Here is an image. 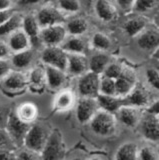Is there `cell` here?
I'll return each instance as SVG.
<instances>
[{"label":"cell","mask_w":159,"mask_h":160,"mask_svg":"<svg viewBox=\"0 0 159 160\" xmlns=\"http://www.w3.org/2000/svg\"><path fill=\"white\" fill-rule=\"evenodd\" d=\"M110 61L111 58L105 51H97L88 60L89 70L101 75Z\"/></svg>","instance_id":"83f0119b"},{"label":"cell","mask_w":159,"mask_h":160,"mask_svg":"<svg viewBox=\"0 0 159 160\" xmlns=\"http://www.w3.org/2000/svg\"><path fill=\"white\" fill-rule=\"evenodd\" d=\"M27 86L28 90L32 93L40 94L45 88L46 84V73L45 67L41 65H34L27 71Z\"/></svg>","instance_id":"9a60e30c"},{"label":"cell","mask_w":159,"mask_h":160,"mask_svg":"<svg viewBox=\"0 0 159 160\" xmlns=\"http://www.w3.org/2000/svg\"><path fill=\"white\" fill-rule=\"evenodd\" d=\"M97 102L99 104V107L101 109L107 110L115 113L119 107L124 104V100L122 97L117 96V95H104L98 94L96 96Z\"/></svg>","instance_id":"f1b7e54d"},{"label":"cell","mask_w":159,"mask_h":160,"mask_svg":"<svg viewBox=\"0 0 159 160\" xmlns=\"http://www.w3.org/2000/svg\"><path fill=\"white\" fill-rule=\"evenodd\" d=\"M0 159H16V149H0Z\"/></svg>","instance_id":"bcb514c9"},{"label":"cell","mask_w":159,"mask_h":160,"mask_svg":"<svg viewBox=\"0 0 159 160\" xmlns=\"http://www.w3.org/2000/svg\"><path fill=\"white\" fill-rule=\"evenodd\" d=\"M17 10L15 8L13 9H7V10H0V25L4 24L10 19L13 14L15 13Z\"/></svg>","instance_id":"ee69618b"},{"label":"cell","mask_w":159,"mask_h":160,"mask_svg":"<svg viewBox=\"0 0 159 160\" xmlns=\"http://www.w3.org/2000/svg\"><path fill=\"white\" fill-rule=\"evenodd\" d=\"M137 74L135 70L131 67L124 65L121 74L115 79L116 95L120 97H125L137 84Z\"/></svg>","instance_id":"4fadbf2b"},{"label":"cell","mask_w":159,"mask_h":160,"mask_svg":"<svg viewBox=\"0 0 159 160\" xmlns=\"http://www.w3.org/2000/svg\"><path fill=\"white\" fill-rule=\"evenodd\" d=\"M98 94L116 95L115 79H112V78H109V77H106V76H103V75H100Z\"/></svg>","instance_id":"d590c367"},{"label":"cell","mask_w":159,"mask_h":160,"mask_svg":"<svg viewBox=\"0 0 159 160\" xmlns=\"http://www.w3.org/2000/svg\"><path fill=\"white\" fill-rule=\"evenodd\" d=\"M21 28L27 34L29 39H30L32 48L37 49L42 46L40 41L41 27L37 21L35 15H34V12L23 13Z\"/></svg>","instance_id":"8fae6325"},{"label":"cell","mask_w":159,"mask_h":160,"mask_svg":"<svg viewBox=\"0 0 159 160\" xmlns=\"http://www.w3.org/2000/svg\"><path fill=\"white\" fill-rule=\"evenodd\" d=\"M99 80L100 74L88 70L80 75L77 82V89L80 96L96 97L99 91Z\"/></svg>","instance_id":"30bf717a"},{"label":"cell","mask_w":159,"mask_h":160,"mask_svg":"<svg viewBox=\"0 0 159 160\" xmlns=\"http://www.w3.org/2000/svg\"><path fill=\"white\" fill-rule=\"evenodd\" d=\"M75 114L79 123L87 124L100 108L96 97L80 96L75 104Z\"/></svg>","instance_id":"9c48e42d"},{"label":"cell","mask_w":159,"mask_h":160,"mask_svg":"<svg viewBox=\"0 0 159 160\" xmlns=\"http://www.w3.org/2000/svg\"><path fill=\"white\" fill-rule=\"evenodd\" d=\"M46 73L47 88L52 91H58L64 88L67 81V73L62 69H59L49 65H44Z\"/></svg>","instance_id":"ffe728a7"},{"label":"cell","mask_w":159,"mask_h":160,"mask_svg":"<svg viewBox=\"0 0 159 160\" xmlns=\"http://www.w3.org/2000/svg\"><path fill=\"white\" fill-rule=\"evenodd\" d=\"M123 100L124 104L132 105V106H135L138 108L145 107L149 104V97L146 90L143 87L139 86L138 84H136V86L125 97H123Z\"/></svg>","instance_id":"484cf974"},{"label":"cell","mask_w":159,"mask_h":160,"mask_svg":"<svg viewBox=\"0 0 159 160\" xmlns=\"http://www.w3.org/2000/svg\"><path fill=\"white\" fill-rule=\"evenodd\" d=\"M22 17H23V13L16 11L7 22L0 25V39L6 40V38L11 33L16 31L17 29L21 28Z\"/></svg>","instance_id":"f546056e"},{"label":"cell","mask_w":159,"mask_h":160,"mask_svg":"<svg viewBox=\"0 0 159 160\" xmlns=\"http://www.w3.org/2000/svg\"><path fill=\"white\" fill-rule=\"evenodd\" d=\"M29 127H30V125L22 122L14 114L13 110H10V112H9L7 116L5 125H4V128H5L6 132L8 133L9 137L12 140V142L16 146V148L21 147L23 145L24 137H25Z\"/></svg>","instance_id":"5b68a950"},{"label":"cell","mask_w":159,"mask_h":160,"mask_svg":"<svg viewBox=\"0 0 159 160\" xmlns=\"http://www.w3.org/2000/svg\"><path fill=\"white\" fill-rule=\"evenodd\" d=\"M15 8V0H0V10Z\"/></svg>","instance_id":"c3c4849f"},{"label":"cell","mask_w":159,"mask_h":160,"mask_svg":"<svg viewBox=\"0 0 159 160\" xmlns=\"http://www.w3.org/2000/svg\"><path fill=\"white\" fill-rule=\"evenodd\" d=\"M9 148V149H17L16 146L12 142V140L9 137L8 133L4 127H0V149Z\"/></svg>","instance_id":"60d3db41"},{"label":"cell","mask_w":159,"mask_h":160,"mask_svg":"<svg viewBox=\"0 0 159 160\" xmlns=\"http://www.w3.org/2000/svg\"><path fill=\"white\" fill-rule=\"evenodd\" d=\"M9 112H10V109L0 103V127H4Z\"/></svg>","instance_id":"7dc6e473"},{"label":"cell","mask_w":159,"mask_h":160,"mask_svg":"<svg viewBox=\"0 0 159 160\" xmlns=\"http://www.w3.org/2000/svg\"><path fill=\"white\" fill-rule=\"evenodd\" d=\"M54 4L65 17L77 15L82 8L80 0H55Z\"/></svg>","instance_id":"1f68e13d"},{"label":"cell","mask_w":159,"mask_h":160,"mask_svg":"<svg viewBox=\"0 0 159 160\" xmlns=\"http://www.w3.org/2000/svg\"><path fill=\"white\" fill-rule=\"evenodd\" d=\"M6 43L9 49H10L11 54L32 48L30 39L27 36V34L22 30V28L17 29L16 31H14L9 35L6 38Z\"/></svg>","instance_id":"603a6c76"},{"label":"cell","mask_w":159,"mask_h":160,"mask_svg":"<svg viewBox=\"0 0 159 160\" xmlns=\"http://www.w3.org/2000/svg\"><path fill=\"white\" fill-rule=\"evenodd\" d=\"M68 54L61 48V46H46L43 47L40 60L43 65H49L66 71Z\"/></svg>","instance_id":"ba28073f"},{"label":"cell","mask_w":159,"mask_h":160,"mask_svg":"<svg viewBox=\"0 0 159 160\" xmlns=\"http://www.w3.org/2000/svg\"><path fill=\"white\" fill-rule=\"evenodd\" d=\"M92 131L98 136L110 137L117 128V117L115 113L99 108L89 122Z\"/></svg>","instance_id":"6da1fadb"},{"label":"cell","mask_w":159,"mask_h":160,"mask_svg":"<svg viewBox=\"0 0 159 160\" xmlns=\"http://www.w3.org/2000/svg\"><path fill=\"white\" fill-rule=\"evenodd\" d=\"M146 112L151 113V114H155V115H159V102H158V100H155V101H153L151 104L147 105Z\"/></svg>","instance_id":"681fc988"},{"label":"cell","mask_w":159,"mask_h":160,"mask_svg":"<svg viewBox=\"0 0 159 160\" xmlns=\"http://www.w3.org/2000/svg\"><path fill=\"white\" fill-rule=\"evenodd\" d=\"M11 55V51L6 43V40L0 39V59L9 58Z\"/></svg>","instance_id":"f6af8a7d"},{"label":"cell","mask_w":159,"mask_h":160,"mask_svg":"<svg viewBox=\"0 0 159 160\" xmlns=\"http://www.w3.org/2000/svg\"><path fill=\"white\" fill-rule=\"evenodd\" d=\"M65 154V142L63 135L58 129H53L49 133L47 141L40 153L41 159H60Z\"/></svg>","instance_id":"277c9868"},{"label":"cell","mask_w":159,"mask_h":160,"mask_svg":"<svg viewBox=\"0 0 159 160\" xmlns=\"http://www.w3.org/2000/svg\"><path fill=\"white\" fill-rule=\"evenodd\" d=\"M139 146L133 141H127L119 146L114 155L116 160H135L137 159Z\"/></svg>","instance_id":"4dcf8cb0"},{"label":"cell","mask_w":159,"mask_h":160,"mask_svg":"<svg viewBox=\"0 0 159 160\" xmlns=\"http://www.w3.org/2000/svg\"><path fill=\"white\" fill-rule=\"evenodd\" d=\"M9 59H10L13 69L28 71L32 66H34L35 50H34V48H29L20 52L12 53Z\"/></svg>","instance_id":"d6986e66"},{"label":"cell","mask_w":159,"mask_h":160,"mask_svg":"<svg viewBox=\"0 0 159 160\" xmlns=\"http://www.w3.org/2000/svg\"><path fill=\"white\" fill-rule=\"evenodd\" d=\"M138 126H140V131L142 136L147 141L152 143L157 142L159 139V118L158 115L146 112L142 114L140 122Z\"/></svg>","instance_id":"5bb4252c"},{"label":"cell","mask_w":159,"mask_h":160,"mask_svg":"<svg viewBox=\"0 0 159 160\" xmlns=\"http://www.w3.org/2000/svg\"><path fill=\"white\" fill-rule=\"evenodd\" d=\"M64 25L68 35L72 36H82L89 29L88 20L83 16H77V15H73L70 16V18L66 19Z\"/></svg>","instance_id":"d4e9b609"},{"label":"cell","mask_w":159,"mask_h":160,"mask_svg":"<svg viewBox=\"0 0 159 160\" xmlns=\"http://www.w3.org/2000/svg\"><path fill=\"white\" fill-rule=\"evenodd\" d=\"M49 133H50V131L44 124L39 123L37 121L34 122L30 125L25 137H24L22 146L40 154L47 141Z\"/></svg>","instance_id":"3957f363"},{"label":"cell","mask_w":159,"mask_h":160,"mask_svg":"<svg viewBox=\"0 0 159 160\" xmlns=\"http://www.w3.org/2000/svg\"><path fill=\"white\" fill-rule=\"evenodd\" d=\"M68 36L64 23H58L42 27L40 31V41L43 47L61 46Z\"/></svg>","instance_id":"52a82bcc"},{"label":"cell","mask_w":159,"mask_h":160,"mask_svg":"<svg viewBox=\"0 0 159 160\" xmlns=\"http://www.w3.org/2000/svg\"><path fill=\"white\" fill-rule=\"evenodd\" d=\"M94 13L100 21L104 23H110L117 18L118 8L110 0H95Z\"/></svg>","instance_id":"ac0fdd59"},{"label":"cell","mask_w":159,"mask_h":160,"mask_svg":"<svg viewBox=\"0 0 159 160\" xmlns=\"http://www.w3.org/2000/svg\"><path fill=\"white\" fill-rule=\"evenodd\" d=\"M68 54V53H67ZM89 70L88 59L85 54H68L66 73L79 77Z\"/></svg>","instance_id":"7402d4cb"},{"label":"cell","mask_w":159,"mask_h":160,"mask_svg":"<svg viewBox=\"0 0 159 160\" xmlns=\"http://www.w3.org/2000/svg\"><path fill=\"white\" fill-rule=\"evenodd\" d=\"M123 67H124V65L121 64V63L110 61L106 66V68L104 69V71H103V73L101 75H103V76H106V77H109V78H112V79H116L119 75L121 74Z\"/></svg>","instance_id":"74e56055"},{"label":"cell","mask_w":159,"mask_h":160,"mask_svg":"<svg viewBox=\"0 0 159 160\" xmlns=\"http://www.w3.org/2000/svg\"><path fill=\"white\" fill-rule=\"evenodd\" d=\"M76 94L71 89L62 88L56 91V95L52 101V110L55 113L69 112L75 107Z\"/></svg>","instance_id":"7c38bea8"},{"label":"cell","mask_w":159,"mask_h":160,"mask_svg":"<svg viewBox=\"0 0 159 160\" xmlns=\"http://www.w3.org/2000/svg\"><path fill=\"white\" fill-rule=\"evenodd\" d=\"M146 79L148 84L155 90L159 89V73L156 68H148L146 70Z\"/></svg>","instance_id":"ab89813d"},{"label":"cell","mask_w":159,"mask_h":160,"mask_svg":"<svg viewBox=\"0 0 159 160\" xmlns=\"http://www.w3.org/2000/svg\"><path fill=\"white\" fill-rule=\"evenodd\" d=\"M90 45L96 51H108L112 46L111 38L107 34L97 31L94 33L90 39Z\"/></svg>","instance_id":"d6a6232c"},{"label":"cell","mask_w":159,"mask_h":160,"mask_svg":"<svg viewBox=\"0 0 159 160\" xmlns=\"http://www.w3.org/2000/svg\"><path fill=\"white\" fill-rule=\"evenodd\" d=\"M158 0H134L132 12L143 14L153 11L157 7Z\"/></svg>","instance_id":"e575fe53"},{"label":"cell","mask_w":159,"mask_h":160,"mask_svg":"<svg viewBox=\"0 0 159 160\" xmlns=\"http://www.w3.org/2000/svg\"><path fill=\"white\" fill-rule=\"evenodd\" d=\"M149 24H150V20L145 15L135 13L134 16L128 17L126 21L124 22L123 29L128 36L136 37Z\"/></svg>","instance_id":"cb8c5ba5"},{"label":"cell","mask_w":159,"mask_h":160,"mask_svg":"<svg viewBox=\"0 0 159 160\" xmlns=\"http://www.w3.org/2000/svg\"><path fill=\"white\" fill-rule=\"evenodd\" d=\"M137 40L138 46L150 51V50H156L159 44V32L158 28L154 26L153 24H149L142 31L135 37Z\"/></svg>","instance_id":"e0dca14e"},{"label":"cell","mask_w":159,"mask_h":160,"mask_svg":"<svg viewBox=\"0 0 159 160\" xmlns=\"http://www.w3.org/2000/svg\"><path fill=\"white\" fill-rule=\"evenodd\" d=\"M116 7L124 13L132 12L134 0H114Z\"/></svg>","instance_id":"7bdbcfd3"},{"label":"cell","mask_w":159,"mask_h":160,"mask_svg":"<svg viewBox=\"0 0 159 160\" xmlns=\"http://www.w3.org/2000/svg\"><path fill=\"white\" fill-rule=\"evenodd\" d=\"M13 112L18 119L29 125L36 122L39 116V109L37 105L31 101H24L19 103L13 110Z\"/></svg>","instance_id":"44dd1931"},{"label":"cell","mask_w":159,"mask_h":160,"mask_svg":"<svg viewBox=\"0 0 159 160\" xmlns=\"http://www.w3.org/2000/svg\"><path fill=\"white\" fill-rule=\"evenodd\" d=\"M159 158L158 151L155 147L150 145H144L138 148L137 159L139 160H157Z\"/></svg>","instance_id":"8d00e7d4"},{"label":"cell","mask_w":159,"mask_h":160,"mask_svg":"<svg viewBox=\"0 0 159 160\" xmlns=\"http://www.w3.org/2000/svg\"><path fill=\"white\" fill-rule=\"evenodd\" d=\"M16 159L33 160V159H41V157L39 153H36L26 147L21 146L16 149Z\"/></svg>","instance_id":"f35d334b"},{"label":"cell","mask_w":159,"mask_h":160,"mask_svg":"<svg viewBox=\"0 0 159 160\" xmlns=\"http://www.w3.org/2000/svg\"><path fill=\"white\" fill-rule=\"evenodd\" d=\"M61 48L68 54H85L87 43L82 36L68 35L61 44Z\"/></svg>","instance_id":"4316f807"},{"label":"cell","mask_w":159,"mask_h":160,"mask_svg":"<svg viewBox=\"0 0 159 160\" xmlns=\"http://www.w3.org/2000/svg\"><path fill=\"white\" fill-rule=\"evenodd\" d=\"M49 0H15V9L21 13L34 12Z\"/></svg>","instance_id":"836d02e7"},{"label":"cell","mask_w":159,"mask_h":160,"mask_svg":"<svg viewBox=\"0 0 159 160\" xmlns=\"http://www.w3.org/2000/svg\"><path fill=\"white\" fill-rule=\"evenodd\" d=\"M13 69L9 58L0 59V80L3 79Z\"/></svg>","instance_id":"b9f144b4"},{"label":"cell","mask_w":159,"mask_h":160,"mask_svg":"<svg viewBox=\"0 0 159 160\" xmlns=\"http://www.w3.org/2000/svg\"><path fill=\"white\" fill-rule=\"evenodd\" d=\"M117 120H119L124 126L128 128H135L138 126L142 116L140 108L132 105L123 104L115 112Z\"/></svg>","instance_id":"2e32d148"},{"label":"cell","mask_w":159,"mask_h":160,"mask_svg":"<svg viewBox=\"0 0 159 160\" xmlns=\"http://www.w3.org/2000/svg\"><path fill=\"white\" fill-rule=\"evenodd\" d=\"M0 90L10 97L23 94L28 90L27 71L12 69L5 77L0 80Z\"/></svg>","instance_id":"7a4b0ae2"},{"label":"cell","mask_w":159,"mask_h":160,"mask_svg":"<svg viewBox=\"0 0 159 160\" xmlns=\"http://www.w3.org/2000/svg\"><path fill=\"white\" fill-rule=\"evenodd\" d=\"M34 15L41 28L53 24L64 23L66 20V17L55 6V4L49 2L43 4L42 6L36 9L34 11Z\"/></svg>","instance_id":"8992f818"}]
</instances>
